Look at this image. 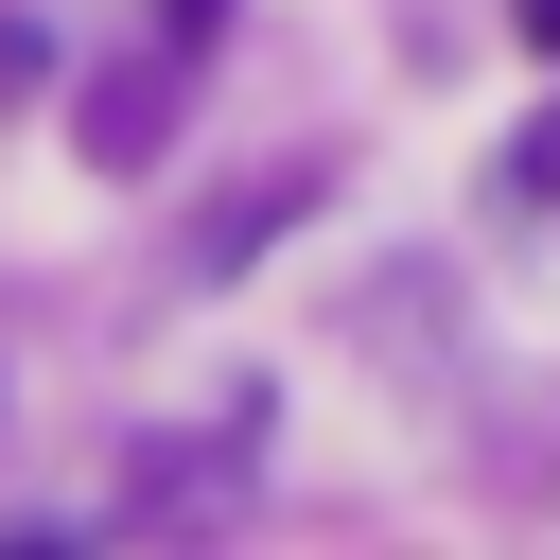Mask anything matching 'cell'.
Returning a JSON list of instances; mask_svg holds the SVG:
<instances>
[{
    "label": "cell",
    "instance_id": "obj_1",
    "mask_svg": "<svg viewBox=\"0 0 560 560\" xmlns=\"http://www.w3.org/2000/svg\"><path fill=\"white\" fill-rule=\"evenodd\" d=\"M158 18H175V35H210V18H228V0H158Z\"/></svg>",
    "mask_w": 560,
    "mask_h": 560
},
{
    "label": "cell",
    "instance_id": "obj_2",
    "mask_svg": "<svg viewBox=\"0 0 560 560\" xmlns=\"http://www.w3.org/2000/svg\"><path fill=\"white\" fill-rule=\"evenodd\" d=\"M525 35H542V52H560V0H525Z\"/></svg>",
    "mask_w": 560,
    "mask_h": 560
}]
</instances>
